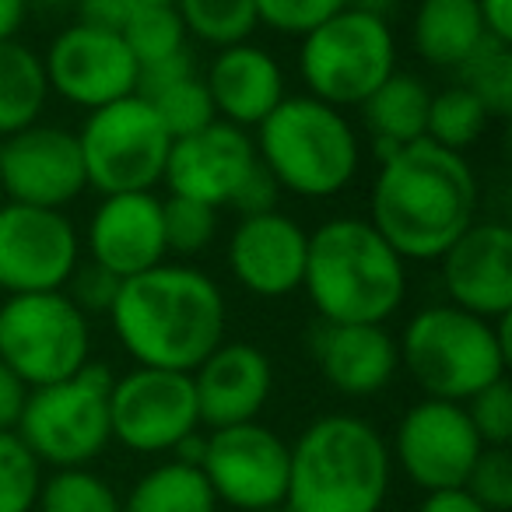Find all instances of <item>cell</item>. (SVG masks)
Wrapping results in <instances>:
<instances>
[{
  "label": "cell",
  "mask_w": 512,
  "mask_h": 512,
  "mask_svg": "<svg viewBox=\"0 0 512 512\" xmlns=\"http://www.w3.org/2000/svg\"><path fill=\"white\" fill-rule=\"evenodd\" d=\"M481 183L460 151L421 137L379 158L369 221L407 264H432L477 221Z\"/></svg>",
  "instance_id": "cell-1"
},
{
  "label": "cell",
  "mask_w": 512,
  "mask_h": 512,
  "mask_svg": "<svg viewBox=\"0 0 512 512\" xmlns=\"http://www.w3.org/2000/svg\"><path fill=\"white\" fill-rule=\"evenodd\" d=\"M120 348L144 369L193 372L228 330L221 285L190 264H158L123 278L109 309Z\"/></svg>",
  "instance_id": "cell-2"
},
{
  "label": "cell",
  "mask_w": 512,
  "mask_h": 512,
  "mask_svg": "<svg viewBox=\"0 0 512 512\" xmlns=\"http://www.w3.org/2000/svg\"><path fill=\"white\" fill-rule=\"evenodd\" d=\"M302 288L323 323H386L407 299V260L369 218L341 214L309 232Z\"/></svg>",
  "instance_id": "cell-3"
},
{
  "label": "cell",
  "mask_w": 512,
  "mask_h": 512,
  "mask_svg": "<svg viewBox=\"0 0 512 512\" xmlns=\"http://www.w3.org/2000/svg\"><path fill=\"white\" fill-rule=\"evenodd\" d=\"M288 456L285 505L292 512H379L390 495V442L358 414L309 421Z\"/></svg>",
  "instance_id": "cell-4"
},
{
  "label": "cell",
  "mask_w": 512,
  "mask_h": 512,
  "mask_svg": "<svg viewBox=\"0 0 512 512\" xmlns=\"http://www.w3.org/2000/svg\"><path fill=\"white\" fill-rule=\"evenodd\" d=\"M397 351L425 397L467 404L477 390L505 376L512 358L509 316L484 320L449 302H435L407 320Z\"/></svg>",
  "instance_id": "cell-5"
},
{
  "label": "cell",
  "mask_w": 512,
  "mask_h": 512,
  "mask_svg": "<svg viewBox=\"0 0 512 512\" xmlns=\"http://www.w3.org/2000/svg\"><path fill=\"white\" fill-rule=\"evenodd\" d=\"M256 158L278 179L281 193L306 200L337 197L362 169V137L355 123L313 95H285L256 127Z\"/></svg>",
  "instance_id": "cell-6"
},
{
  "label": "cell",
  "mask_w": 512,
  "mask_h": 512,
  "mask_svg": "<svg viewBox=\"0 0 512 512\" xmlns=\"http://www.w3.org/2000/svg\"><path fill=\"white\" fill-rule=\"evenodd\" d=\"M397 71V36L369 4H348L299 39L306 95L334 109H358Z\"/></svg>",
  "instance_id": "cell-7"
},
{
  "label": "cell",
  "mask_w": 512,
  "mask_h": 512,
  "mask_svg": "<svg viewBox=\"0 0 512 512\" xmlns=\"http://www.w3.org/2000/svg\"><path fill=\"white\" fill-rule=\"evenodd\" d=\"M113 379L109 365L88 362L85 369L60 383L29 390L15 432L43 467H88L95 456L106 453V446L113 442V428H109Z\"/></svg>",
  "instance_id": "cell-8"
},
{
  "label": "cell",
  "mask_w": 512,
  "mask_h": 512,
  "mask_svg": "<svg viewBox=\"0 0 512 512\" xmlns=\"http://www.w3.org/2000/svg\"><path fill=\"white\" fill-rule=\"evenodd\" d=\"M0 362L29 390L92 362V320L64 292L8 295L0 302Z\"/></svg>",
  "instance_id": "cell-9"
},
{
  "label": "cell",
  "mask_w": 512,
  "mask_h": 512,
  "mask_svg": "<svg viewBox=\"0 0 512 512\" xmlns=\"http://www.w3.org/2000/svg\"><path fill=\"white\" fill-rule=\"evenodd\" d=\"M85 179L102 197L144 193L162 183L172 137L148 99L127 95L92 109L78 130Z\"/></svg>",
  "instance_id": "cell-10"
},
{
  "label": "cell",
  "mask_w": 512,
  "mask_h": 512,
  "mask_svg": "<svg viewBox=\"0 0 512 512\" xmlns=\"http://www.w3.org/2000/svg\"><path fill=\"white\" fill-rule=\"evenodd\" d=\"M109 428L113 439L130 453H172L186 435L200 428L190 372L134 365L116 376L109 390Z\"/></svg>",
  "instance_id": "cell-11"
},
{
  "label": "cell",
  "mask_w": 512,
  "mask_h": 512,
  "mask_svg": "<svg viewBox=\"0 0 512 512\" xmlns=\"http://www.w3.org/2000/svg\"><path fill=\"white\" fill-rule=\"evenodd\" d=\"M81 264V235L64 211L0 204V292H64Z\"/></svg>",
  "instance_id": "cell-12"
},
{
  "label": "cell",
  "mask_w": 512,
  "mask_h": 512,
  "mask_svg": "<svg viewBox=\"0 0 512 512\" xmlns=\"http://www.w3.org/2000/svg\"><path fill=\"white\" fill-rule=\"evenodd\" d=\"M481 449L484 442L477 439L463 404L435 397H421L407 407L390 442L393 463L425 495L463 488Z\"/></svg>",
  "instance_id": "cell-13"
},
{
  "label": "cell",
  "mask_w": 512,
  "mask_h": 512,
  "mask_svg": "<svg viewBox=\"0 0 512 512\" xmlns=\"http://www.w3.org/2000/svg\"><path fill=\"white\" fill-rule=\"evenodd\" d=\"M288 442L260 421L207 432L204 470L218 505L239 512L285 505L288 495Z\"/></svg>",
  "instance_id": "cell-14"
},
{
  "label": "cell",
  "mask_w": 512,
  "mask_h": 512,
  "mask_svg": "<svg viewBox=\"0 0 512 512\" xmlns=\"http://www.w3.org/2000/svg\"><path fill=\"white\" fill-rule=\"evenodd\" d=\"M50 95L78 109H102L137 92V60L120 32L74 22L43 53Z\"/></svg>",
  "instance_id": "cell-15"
},
{
  "label": "cell",
  "mask_w": 512,
  "mask_h": 512,
  "mask_svg": "<svg viewBox=\"0 0 512 512\" xmlns=\"http://www.w3.org/2000/svg\"><path fill=\"white\" fill-rule=\"evenodd\" d=\"M0 190L15 204L64 211L88 190L78 134L57 123H32L0 144Z\"/></svg>",
  "instance_id": "cell-16"
},
{
  "label": "cell",
  "mask_w": 512,
  "mask_h": 512,
  "mask_svg": "<svg viewBox=\"0 0 512 512\" xmlns=\"http://www.w3.org/2000/svg\"><path fill=\"white\" fill-rule=\"evenodd\" d=\"M256 165L260 158H256L253 137L242 127L214 120L197 134L172 141L162 183L169 186L172 197L197 200L221 211V207H232L235 193Z\"/></svg>",
  "instance_id": "cell-17"
},
{
  "label": "cell",
  "mask_w": 512,
  "mask_h": 512,
  "mask_svg": "<svg viewBox=\"0 0 512 512\" xmlns=\"http://www.w3.org/2000/svg\"><path fill=\"white\" fill-rule=\"evenodd\" d=\"M446 302L484 320H502L512 309V228L477 218L435 260Z\"/></svg>",
  "instance_id": "cell-18"
},
{
  "label": "cell",
  "mask_w": 512,
  "mask_h": 512,
  "mask_svg": "<svg viewBox=\"0 0 512 512\" xmlns=\"http://www.w3.org/2000/svg\"><path fill=\"white\" fill-rule=\"evenodd\" d=\"M309 232L285 211L246 214L228 239V271L256 299L302 292Z\"/></svg>",
  "instance_id": "cell-19"
},
{
  "label": "cell",
  "mask_w": 512,
  "mask_h": 512,
  "mask_svg": "<svg viewBox=\"0 0 512 512\" xmlns=\"http://www.w3.org/2000/svg\"><path fill=\"white\" fill-rule=\"evenodd\" d=\"M88 260L116 278H134L165 260V221L162 197L144 193H109L95 204L85 228Z\"/></svg>",
  "instance_id": "cell-20"
},
{
  "label": "cell",
  "mask_w": 512,
  "mask_h": 512,
  "mask_svg": "<svg viewBox=\"0 0 512 512\" xmlns=\"http://www.w3.org/2000/svg\"><path fill=\"white\" fill-rule=\"evenodd\" d=\"M200 428H228L256 421L274 393V365L264 348L249 341H221L190 372Z\"/></svg>",
  "instance_id": "cell-21"
},
{
  "label": "cell",
  "mask_w": 512,
  "mask_h": 512,
  "mask_svg": "<svg viewBox=\"0 0 512 512\" xmlns=\"http://www.w3.org/2000/svg\"><path fill=\"white\" fill-rule=\"evenodd\" d=\"M309 355L344 397H376L400 369L397 337L386 323H323L309 330Z\"/></svg>",
  "instance_id": "cell-22"
},
{
  "label": "cell",
  "mask_w": 512,
  "mask_h": 512,
  "mask_svg": "<svg viewBox=\"0 0 512 512\" xmlns=\"http://www.w3.org/2000/svg\"><path fill=\"white\" fill-rule=\"evenodd\" d=\"M214 116L232 127H260L288 95L285 67L271 50L253 43H235L214 53L204 74Z\"/></svg>",
  "instance_id": "cell-23"
},
{
  "label": "cell",
  "mask_w": 512,
  "mask_h": 512,
  "mask_svg": "<svg viewBox=\"0 0 512 512\" xmlns=\"http://www.w3.org/2000/svg\"><path fill=\"white\" fill-rule=\"evenodd\" d=\"M428 106H432V88L414 71H393L369 99L358 106L365 130L372 134L376 155L386 158L390 151L414 144L428 130Z\"/></svg>",
  "instance_id": "cell-24"
},
{
  "label": "cell",
  "mask_w": 512,
  "mask_h": 512,
  "mask_svg": "<svg viewBox=\"0 0 512 512\" xmlns=\"http://www.w3.org/2000/svg\"><path fill=\"white\" fill-rule=\"evenodd\" d=\"M488 39L474 0H418L411 46L428 67L456 71Z\"/></svg>",
  "instance_id": "cell-25"
},
{
  "label": "cell",
  "mask_w": 512,
  "mask_h": 512,
  "mask_svg": "<svg viewBox=\"0 0 512 512\" xmlns=\"http://www.w3.org/2000/svg\"><path fill=\"white\" fill-rule=\"evenodd\" d=\"M46 102L50 85L43 57L18 39L0 43V137H11L43 120Z\"/></svg>",
  "instance_id": "cell-26"
},
{
  "label": "cell",
  "mask_w": 512,
  "mask_h": 512,
  "mask_svg": "<svg viewBox=\"0 0 512 512\" xmlns=\"http://www.w3.org/2000/svg\"><path fill=\"white\" fill-rule=\"evenodd\" d=\"M123 512H218V498L200 467L165 460L137 477Z\"/></svg>",
  "instance_id": "cell-27"
},
{
  "label": "cell",
  "mask_w": 512,
  "mask_h": 512,
  "mask_svg": "<svg viewBox=\"0 0 512 512\" xmlns=\"http://www.w3.org/2000/svg\"><path fill=\"white\" fill-rule=\"evenodd\" d=\"M176 11L186 36L214 50L249 43V36L260 29L253 0H176Z\"/></svg>",
  "instance_id": "cell-28"
},
{
  "label": "cell",
  "mask_w": 512,
  "mask_h": 512,
  "mask_svg": "<svg viewBox=\"0 0 512 512\" xmlns=\"http://www.w3.org/2000/svg\"><path fill=\"white\" fill-rule=\"evenodd\" d=\"M460 81L484 109L491 120H502L512 109V43L502 39H484L460 67H456Z\"/></svg>",
  "instance_id": "cell-29"
},
{
  "label": "cell",
  "mask_w": 512,
  "mask_h": 512,
  "mask_svg": "<svg viewBox=\"0 0 512 512\" xmlns=\"http://www.w3.org/2000/svg\"><path fill=\"white\" fill-rule=\"evenodd\" d=\"M491 116L474 95L463 85H449L442 92H432V106H428V130L425 137L435 141L439 148L449 151H467L488 130Z\"/></svg>",
  "instance_id": "cell-30"
},
{
  "label": "cell",
  "mask_w": 512,
  "mask_h": 512,
  "mask_svg": "<svg viewBox=\"0 0 512 512\" xmlns=\"http://www.w3.org/2000/svg\"><path fill=\"white\" fill-rule=\"evenodd\" d=\"M36 512H123V498L92 467H67L43 477Z\"/></svg>",
  "instance_id": "cell-31"
},
{
  "label": "cell",
  "mask_w": 512,
  "mask_h": 512,
  "mask_svg": "<svg viewBox=\"0 0 512 512\" xmlns=\"http://www.w3.org/2000/svg\"><path fill=\"white\" fill-rule=\"evenodd\" d=\"M120 36H123V43H127V50L134 53L137 67L190 50V46H186L190 36H186L176 8H134V15L127 18Z\"/></svg>",
  "instance_id": "cell-32"
},
{
  "label": "cell",
  "mask_w": 512,
  "mask_h": 512,
  "mask_svg": "<svg viewBox=\"0 0 512 512\" xmlns=\"http://www.w3.org/2000/svg\"><path fill=\"white\" fill-rule=\"evenodd\" d=\"M43 463L18 432H0V512H36Z\"/></svg>",
  "instance_id": "cell-33"
},
{
  "label": "cell",
  "mask_w": 512,
  "mask_h": 512,
  "mask_svg": "<svg viewBox=\"0 0 512 512\" xmlns=\"http://www.w3.org/2000/svg\"><path fill=\"white\" fill-rule=\"evenodd\" d=\"M148 102L158 113V120H162V127L169 130L172 141H176V137H186V134H197V130H204L207 123L218 120V116H214V106H211V95H207V85H204L200 74L162 88V92L151 95Z\"/></svg>",
  "instance_id": "cell-34"
},
{
  "label": "cell",
  "mask_w": 512,
  "mask_h": 512,
  "mask_svg": "<svg viewBox=\"0 0 512 512\" xmlns=\"http://www.w3.org/2000/svg\"><path fill=\"white\" fill-rule=\"evenodd\" d=\"M162 221H165V249L176 256H197L218 235V211L207 204L186 197L162 200Z\"/></svg>",
  "instance_id": "cell-35"
},
{
  "label": "cell",
  "mask_w": 512,
  "mask_h": 512,
  "mask_svg": "<svg viewBox=\"0 0 512 512\" xmlns=\"http://www.w3.org/2000/svg\"><path fill=\"white\" fill-rule=\"evenodd\" d=\"M463 491L484 505L488 512H509L512 509V456L509 446H484L481 456L470 467Z\"/></svg>",
  "instance_id": "cell-36"
},
{
  "label": "cell",
  "mask_w": 512,
  "mask_h": 512,
  "mask_svg": "<svg viewBox=\"0 0 512 512\" xmlns=\"http://www.w3.org/2000/svg\"><path fill=\"white\" fill-rule=\"evenodd\" d=\"M348 4L351 0H253L256 18H260L264 29L295 39L313 32L316 25H323L330 15L344 11Z\"/></svg>",
  "instance_id": "cell-37"
},
{
  "label": "cell",
  "mask_w": 512,
  "mask_h": 512,
  "mask_svg": "<svg viewBox=\"0 0 512 512\" xmlns=\"http://www.w3.org/2000/svg\"><path fill=\"white\" fill-rule=\"evenodd\" d=\"M470 425H474L477 439L484 446H509L512 439V386L509 379H495L491 386L477 390L474 397L463 404Z\"/></svg>",
  "instance_id": "cell-38"
},
{
  "label": "cell",
  "mask_w": 512,
  "mask_h": 512,
  "mask_svg": "<svg viewBox=\"0 0 512 512\" xmlns=\"http://www.w3.org/2000/svg\"><path fill=\"white\" fill-rule=\"evenodd\" d=\"M120 285L123 281L116 278L113 271H106V267L85 260V264L74 267V274L67 278L64 295L88 316V320H92V316H109L116 295H120Z\"/></svg>",
  "instance_id": "cell-39"
},
{
  "label": "cell",
  "mask_w": 512,
  "mask_h": 512,
  "mask_svg": "<svg viewBox=\"0 0 512 512\" xmlns=\"http://www.w3.org/2000/svg\"><path fill=\"white\" fill-rule=\"evenodd\" d=\"M193 74H197V60H193V53L190 50L172 53V57H165V60L137 67V92L134 95L151 99V95H158L162 88L176 85V81H183V78H193Z\"/></svg>",
  "instance_id": "cell-40"
},
{
  "label": "cell",
  "mask_w": 512,
  "mask_h": 512,
  "mask_svg": "<svg viewBox=\"0 0 512 512\" xmlns=\"http://www.w3.org/2000/svg\"><path fill=\"white\" fill-rule=\"evenodd\" d=\"M278 197H281L278 179H274L264 165H256L246 183L239 186L232 207L239 211V218H246V214H267V211H278Z\"/></svg>",
  "instance_id": "cell-41"
},
{
  "label": "cell",
  "mask_w": 512,
  "mask_h": 512,
  "mask_svg": "<svg viewBox=\"0 0 512 512\" xmlns=\"http://www.w3.org/2000/svg\"><path fill=\"white\" fill-rule=\"evenodd\" d=\"M74 11H78V22L120 32L127 25V18L134 15V0H78Z\"/></svg>",
  "instance_id": "cell-42"
},
{
  "label": "cell",
  "mask_w": 512,
  "mask_h": 512,
  "mask_svg": "<svg viewBox=\"0 0 512 512\" xmlns=\"http://www.w3.org/2000/svg\"><path fill=\"white\" fill-rule=\"evenodd\" d=\"M25 400H29V386L0 362V432H15L18 418L25 411Z\"/></svg>",
  "instance_id": "cell-43"
},
{
  "label": "cell",
  "mask_w": 512,
  "mask_h": 512,
  "mask_svg": "<svg viewBox=\"0 0 512 512\" xmlns=\"http://www.w3.org/2000/svg\"><path fill=\"white\" fill-rule=\"evenodd\" d=\"M474 4L481 11L484 32L491 39L512 43V0H474Z\"/></svg>",
  "instance_id": "cell-44"
},
{
  "label": "cell",
  "mask_w": 512,
  "mask_h": 512,
  "mask_svg": "<svg viewBox=\"0 0 512 512\" xmlns=\"http://www.w3.org/2000/svg\"><path fill=\"white\" fill-rule=\"evenodd\" d=\"M418 512H488V509L477 505L463 488H449V491H428L425 502L418 505Z\"/></svg>",
  "instance_id": "cell-45"
},
{
  "label": "cell",
  "mask_w": 512,
  "mask_h": 512,
  "mask_svg": "<svg viewBox=\"0 0 512 512\" xmlns=\"http://www.w3.org/2000/svg\"><path fill=\"white\" fill-rule=\"evenodd\" d=\"M25 18H29V0H0V43L18 39Z\"/></svg>",
  "instance_id": "cell-46"
},
{
  "label": "cell",
  "mask_w": 512,
  "mask_h": 512,
  "mask_svg": "<svg viewBox=\"0 0 512 512\" xmlns=\"http://www.w3.org/2000/svg\"><path fill=\"white\" fill-rule=\"evenodd\" d=\"M204 449H207V435L197 428V432H190L176 449H172V460L186 463V467H200V463H204Z\"/></svg>",
  "instance_id": "cell-47"
},
{
  "label": "cell",
  "mask_w": 512,
  "mask_h": 512,
  "mask_svg": "<svg viewBox=\"0 0 512 512\" xmlns=\"http://www.w3.org/2000/svg\"><path fill=\"white\" fill-rule=\"evenodd\" d=\"M78 0H29V8H39V11H67L74 8Z\"/></svg>",
  "instance_id": "cell-48"
},
{
  "label": "cell",
  "mask_w": 512,
  "mask_h": 512,
  "mask_svg": "<svg viewBox=\"0 0 512 512\" xmlns=\"http://www.w3.org/2000/svg\"><path fill=\"white\" fill-rule=\"evenodd\" d=\"M134 8H176V0H134Z\"/></svg>",
  "instance_id": "cell-49"
},
{
  "label": "cell",
  "mask_w": 512,
  "mask_h": 512,
  "mask_svg": "<svg viewBox=\"0 0 512 512\" xmlns=\"http://www.w3.org/2000/svg\"><path fill=\"white\" fill-rule=\"evenodd\" d=\"M256 512H292L288 505H271V509H256Z\"/></svg>",
  "instance_id": "cell-50"
},
{
  "label": "cell",
  "mask_w": 512,
  "mask_h": 512,
  "mask_svg": "<svg viewBox=\"0 0 512 512\" xmlns=\"http://www.w3.org/2000/svg\"><path fill=\"white\" fill-rule=\"evenodd\" d=\"M0 144H4V137H0Z\"/></svg>",
  "instance_id": "cell-51"
}]
</instances>
